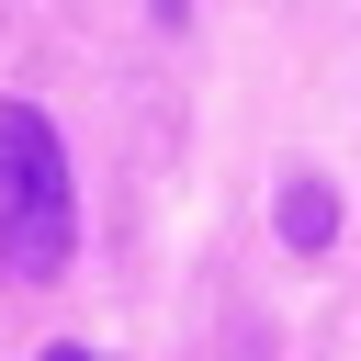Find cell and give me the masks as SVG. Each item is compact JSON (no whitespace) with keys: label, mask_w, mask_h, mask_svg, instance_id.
<instances>
[{"label":"cell","mask_w":361,"mask_h":361,"mask_svg":"<svg viewBox=\"0 0 361 361\" xmlns=\"http://www.w3.org/2000/svg\"><path fill=\"white\" fill-rule=\"evenodd\" d=\"M79 248V180L68 147L34 102H0V271L11 282H56Z\"/></svg>","instance_id":"6da1fadb"},{"label":"cell","mask_w":361,"mask_h":361,"mask_svg":"<svg viewBox=\"0 0 361 361\" xmlns=\"http://www.w3.org/2000/svg\"><path fill=\"white\" fill-rule=\"evenodd\" d=\"M327 237H338V192H327V180H293V192H282V248L316 259Z\"/></svg>","instance_id":"7a4b0ae2"},{"label":"cell","mask_w":361,"mask_h":361,"mask_svg":"<svg viewBox=\"0 0 361 361\" xmlns=\"http://www.w3.org/2000/svg\"><path fill=\"white\" fill-rule=\"evenodd\" d=\"M45 361H90V350H45Z\"/></svg>","instance_id":"3957f363"},{"label":"cell","mask_w":361,"mask_h":361,"mask_svg":"<svg viewBox=\"0 0 361 361\" xmlns=\"http://www.w3.org/2000/svg\"><path fill=\"white\" fill-rule=\"evenodd\" d=\"M158 11H169V23H180V0H158Z\"/></svg>","instance_id":"277c9868"}]
</instances>
